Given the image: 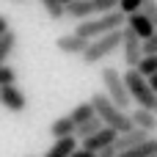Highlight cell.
Masks as SVG:
<instances>
[{"label":"cell","instance_id":"obj_9","mask_svg":"<svg viewBox=\"0 0 157 157\" xmlns=\"http://www.w3.org/2000/svg\"><path fill=\"white\" fill-rule=\"evenodd\" d=\"M0 105L6 110H11V113H22L28 108V99H25V94L17 86H3L0 88Z\"/></svg>","mask_w":157,"mask_h":157},{"label":"cell","instance_id":"obj_15","mask_svg":"<svg viewBox=\"0 0 157 157\" xmlns=\"http://www.w3.org/2000/svg\"><path fill=\"white\" fill-rule=\"evenodd\" d=\"M75 149H77V138H63V141H55L44 157H69Z\"/></svg>","mask_w":157,"mask_h":157},{"label":"cell","instance_id":"obj_8","mask_svg":"<svg viewBox=\"0 0 157 157\" xmlns=\"http://www.w3.org/2000/svg\"><path fill=\"white\" fill-rule=\"evenodd\" d=\"M113 141H116V132H113V130H108V127H102L99 132L88 135V138L83 141V146H80V149H86V152H91V155H99L102 149H110V146H113Z\"/></svg>","mask_w":157,"mask_h":157},{"label":"cell","instance_id":"obj_18","mask_svg":"<svg viewBox=\"0 0 157 157\" xmlns=\"http://www.w3.org/2000/svg\"><path fill=\"white\" fill-rule=\"evenodd\" d=\"M102 127H105V124H102V121H99V119L94 116V119H88L86 124H80V127H75V138H80V141H86L88 135H94V132H99Z\"/></svg>","mask_w":157,"mask_h":157},{"label":"cell","instance_id":"obj_30","mask_svg":"<svg viewBox=\"0 0 157 157\" xmlns=\"http://www.w3.org/2000/svg\"><path fill=\"white\" fill-rule=\"evenodd\" d=\"M14 3H28V0H14Z\"/></svg>","mask_w":157,"mask_h":157},{"label":"cell","instance_id":"obj_16","mask_svg":"<svg viewBox=\"0 0 157 157\" xmlns=\"http://www.w3.org/2000/svg\"><path fill=\"white\" fill-rule=\"evenodd\" d=\"M88 119H94V108H91L88 102H80V105H77V108H72V113H69V121H72L75 127L86 124Z\"/></svg>","mask_w":157,"mask_h":157},{"label":"cell","instance_id":"obj_10","mask_svg":"<svg viewBox=\"0 0 157 157\" xmlns=\"http://www.w3.org/2000/svg\"><path fill=\"white\" fill-rule=\"evenodd\" d=\"M55 47H58L63 55H83L86 47H88V41L80 39V36H75V33H63V36L55 39Z\"/></svg>","mask_w":157,"mask_h":157},{"label":"cell","instance_id":"obj_25","mask_svg":"<svg viewBox=\"0 0 157 157\" xmlns=\"http://www.w3.org/2000/svg\"><path fill=\"white\" fill-rule=\"evenodd\" d=\"M146 83H149V88H152V94L157 97V72L152 75V77H146Z\"/></svg>","mask_w":157,"mask_h":157},{"label":"cell","instance_id":"obj_2","mask_svg":"<svg viewBox=\"0 0 157 157\" xmlns=\"http://www.w3.org/2000/svg\"><path fill=\"white\" fill-rule=\"evenodd\" d=\"M124 19H127V17H124L119 8H113V11H108V14L83 19V22L75 28V36H80V39H86V41H94V39H99V36H105V33H110V30H119V28L124 25Z\"/></svg>","mask_w":157,"mask_h":157},{"label":"cell","instance_id":"obj_26","mask_svg":"<svg viewBox=\"0 0 157 157\" xmlns=\"http://www.w3.org/2000/svg\"><path fill=\"white\" fill-rule=\"evenodd\" d=\"M69 157H97V155H91V152H86V149H80V146H77V149H75Z\"/></svg>","mask_w":157,"mask_h":157},{"label":"cell","instance_id":"obj_12","mask_svg":"<svg viewBox=\"0 0 157 157\" xmlns=\"http://www.w3.org/2000/svg\"><path fill=\"white\" fill-rule=\"evenodd\" d=\"M130 121H132L135 130H144L146 135H152V132L157 130V116L152 113V110H141V108H138V110L130 113Z\"/></svg>","mask_w":157,"mask_h":157},{"label":"cell","instance_id":"obj_11","mask_svg":"<svg viewBox=\"0 0 157 157\" xmlns=\"http://www.w3.org/2000/svg\"><path fill=\"white\" fill-rule=\"evenodd\" d=\"M127 28H130V30H132L141 41H146V39L155 33V25H152V22H149L141 11H135V14H130V17H127Z\"/></svg>","mask_w":157,"mask_h":157},{"label":"cell","instance_id":"obj_17","mask_svg":"<svg viewBox=\"0 0 157 157\" xmlns=\"http://www.w3.org/2000/svg\"><path fill=\"white\" fill-rule=\"evenodd\" d=\"M14 47H17V30H6L3 36H0V66L6 63V58L14 52Z\"/></svg>","mask_w":157,"mask_h":157},{"label":"cell","instance_id":"obj_19","mask_svg":"<svg viewBox=\"0 0 157 157\" xmlns=\"http://www.w3.org/2000/svg\"><path fill=\"white\" fill-rule=\"evenodd\" d=\"M135 72H138L141 77H152V75L157 72V55H144V58L138 61Z\"/></svg>","mask_w":157,"mask_h":157},{"label":"cell","instance_id":"obj_23","mask_svg":"<svg viewBox=\"0 0 157 157\" xmlns=\"http://www.w3.org/2000/svg\"><path fill=\"white\" fill-rule=\"evenodd\" d=\"M141 3L144 0H119V11L124 14V17H130V14H135V11H141Z\"/></svg>","mask_w":157,"mask_h":157},{"label":"cell","instance_id":"obj_7","mask_svg":"<svg viewBox=\"0 0 157 157\" xmlns=\"http://www.w3.org/2000/svg\"><path fill=\"white\" fill-rule=\"evenodd\" d=\"M121 50H124V63H127L130 69H135L144 55H141V39H138L130 28H121Z\"/></svg>","mask_w":157,"mask_h":157},{"label":"cell","instance_id":"obj_6","mask_svg":"<svg viewBox=\"0 0 157 157\" xmlns=\"http://www.w3.org/2000/svg\"><path fill=\"white\" fill-rule=\"evenodd\" d=\"M119 6V0H72L69 6H63V17L72 19H86V17H99L108 14Z\"/></svg>","mask_w":157,"mask_h":157},{"label":"cell","instance_id":"obj_1","mask_svg":"<svg viewBox=\"0 0 157 157\" xmlns=\"http://www.w3.org/2000/svg\"><path fill=\"white\" fill-rule=\"evenodd\" d=\"M88 105L94 108V116L108 127V130H113L116 135H121V132H130L132 130V121H130V113H124V110H119L105 94H94L91 99H88Z\"/></svg>","mask_w":157,"mask_h":157},{"label":"cell","instance_id":"obj_5","mask_svg":"<svg viewBox=\"0 0 157 157\" xmlns=\"http://www.w3.org/2000/svg\"><path fill=\"white\" fill-rule=\"evenodd\" d=\"M102 86H105V97H108L119 110H127V108L132 105L130 97H127V88H124V80H121L119 69L105 66V69H102Z\"/></svg>","mask_w":157,"mask_h":157},{"label":"cell","instance_id":"obj_24","mask_svg":"<svg viewBox=\"0 0 157 157\" xmlns=\"http://www.w3.org/2000/svg\"><path fill=\"white\" fill-rule=\"evenodd\" d=\"M141 55H157V28L146 41H141Z\"/></svg>","mask_w":157,"mask_h":157},{"label":"cell","instance_id":"obj_28","mask_svg":"<svg viewBox=\"0 0 157 157\" xmlns=\"http://www.w3.org/2000/svg\"><path fill=\"white\" fill-rule=\"evenodd\" d=\"M97 157H116V149H113V146H110V149H102Z\"/></svg>","mask_w":157,"mask_h":157},{"label":"cell","instance_id":"obj_27","mask_svg":"<svg viewBox=\"0 0 157 157\" xmlns=\"http://www.w3.org/2000/svg\"><path fill=\"white\" fill-rule=\"evenodd\" d=\"M6 30H8V17H3V14H0V36H3Z\"/></svg>","mask_w":157,"mask_h":157},{"label":"cell","instance_id":"obj_4","mask_svg":"<svg viewBox=\"0 0 157 157\" xmlns=\"http://www.w3.org/2000/svg\"><path fill=\"white\" fill-rule=\"evenodd\" d=\"M119 47H121V28H119V30H110V33H105V36H99V39H94V41H88V47H86V52H83V63L94 66V63H99L102 58H108L110 52H116Z\"/></svg>","mask_w":157,"mask_h":157},{"label":"cell","instance_id":"obj_3","mask_svg":"<svg viewBox=\"0 0 157 157\" xmlns=\"http://www.w3.org/2000/svg\"><path fill=\"white\" fill-rule=\"evenodd\" d=\"M121 80H124V88H127L130 102H135L141 110H152V108H155V94H152L146 77H141L135 69H127V72L121 75Z\"/></svg>","mask_w":157,"mask_h":157},{"label":"cell","instance_id":"obj_20","mask_svg":"<svg viewBox=\"0 0 157 157\" xmlns=\"http://www.w3.org/2000/svg\"><path fill=\"white\" fill-rule=\"evenodd\" d=\"M39 3H41V8L47 11L50 19H61V17H63V6H61L58 0H39Z\"/></svg>","mask_w":157,"mask_h":157},{"label":"cell","instance_id":"obj_13","mask_svg":"<svg viewBox=\"0 0 157 157\" xmlns=\"http://www.w3.org/2000/svg\"><path fill=\"white\" fill-rule=\"evenodd\" d=\"M50 135L52 141H63V138H75V124L69 121V116H61L50 124Z\"/></svg>","mask_w":157,"mask_h":157},{"label":"cell","instance_id":"obj_14","mask_svg":"<svg viewBox=\"0 0 157 157\" xmlns=\"http://www.w3.org/2000/svg\"><path fill=\"white\" fill-rule=\"evenodd\" d=\"M116 157H157V138L155 135H149L144 144H138L135 149H130V152H124V155H116Z\"/></svg>","mask_w":157,"mask_h":157},{"label":"cell","instance_id":"obj_21","mask_svg":"<svg viewBox=\"0 0 157 157\" xmlns=\"http://www.w3.org/2000/svg\"><path fill=\"white\" fill-rule=\"evenodd\" d=\"M3 86H17V69L8 66V63L0 66V88H3Z\"/></svg>","mask_w":157,"mask_h":157},{"label":"cell","instance_id":"obj_29","mask_svg":"<svg viewBox=\"0 0 157 157\" xmlns=\"http://www.w3.org/2000/svg\"><path fill=\"white\" fill-rule=\"evenodd\" d=\"M152 113H155V116H157V97H155V108H152Z\"/></svg>","mask_w":157,"mask_h":157},{"label":"cell","instance_id":"obj_22","mask_svg":"<svg viewBox=\"0 0 157 157\" xmlns=\"http://www.w3.org/2000/svg\"><path fill=\"white\" fill-rule=\"evenodd\" d=\"M141 14L157 28V0H144V3H141Z\"/></svg>","mask_w":157,"mask_h":157},{"label":"cell","instance_id":"obj_31","mask_svg":"<svg viewBox=\"0 0 157 157\" xmlns=\"http://www.w3.org/2000/svg\"><path fill=\"white\" fill-rule=\"evenodd\" d=\"M25 157H36V155H25Z\"/></svg>","mask_w":157,"mask_h":157}]
</instances>
